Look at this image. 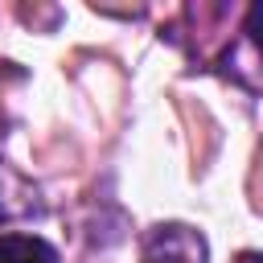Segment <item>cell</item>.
Instances as JSON below:
<instances>
[{
	"label": "cell",
	"instance_id": "277c9868",
	"mask_svg": "<svg viewBox=\"0 0 263 263\" xmlns=\"http://www.w3.org/2000/svg\"><path fill=\"white\" fill-rule=\"evenodd\" d=\"M0 214H12V210H8V205H4V197H0Z\"/></svg>",
	"mask_w": 263,
	"mask_h": 263
},
{
	"label": "cell",
	"instance_id": "6da1fadb",
	"mask_svg": "<svg viewBox=\"0 0 263 263\" xmlns=\"http://www.w3.org/2000/svg\"><path fill=\"white\" fill-rule=\"evenodd\" d=\"M205 238L193 226L164 222L144 234V263H205Z\"/></svg>",
	"mask_w": 263,
	"mask_h": 263
},
{
	"label": "cell",
	"instance_id": "3957f363",
	"mask_svg": "<svg viewBox=\"0 0 263 263\" xmlns=\"http://www.w3.org/2000/svg\"><path fill=\"white\" fill-rule=\"evenodd\" d=\"M238 263H263V255H255V251H247V255H238Z\"/></svg>",
	"mask_w": 263,
	"mask_h": 263
},
{
	"label": "cell",
	"instance_id": "7a4b0ae2",
	"mask_svg": "<svg viewBox=\"0 0 263 263\" xmlns=\"http://www.w3.org/2000/svg\"><path fill=\"white\" fill-rule=\"evenodd\" d=\"M0 263H58V251L37 234H0Z\"/></svg>",
	"mask_w": 263,
	"mask_h": 263
}]
</instances>
